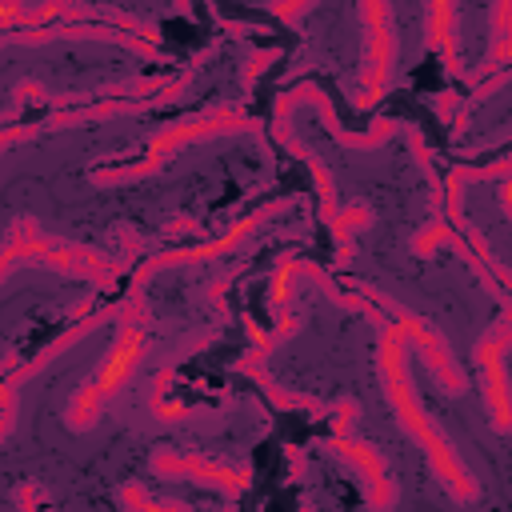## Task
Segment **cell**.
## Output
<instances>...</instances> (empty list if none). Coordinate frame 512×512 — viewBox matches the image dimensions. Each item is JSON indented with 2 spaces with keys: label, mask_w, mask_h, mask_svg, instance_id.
Here are the masks:
<instances>
[{
  "label": "cell",
  "mask_w": 512,
  "mask_h": 512,
  "mask_svg": "<svg viewBox=\"0 0 512 512\" xmlns=\"http://www.w3.org/2000/svg\"><path fill=\"white\" fill-rule=\"evenodd\" d=\"M408 356H412L408 336H404L392 320H384V324H380V344H376L380 392H384L392 416L400 420V428L416 440V448H424V456H428V464H432L440 488H444L456 504H476V500H480V480H476V476L468 472V464L456 456V448H452V440L440 432V424L424 412V404H420V396H416V384H412V364H408Z\"/></svg>",
  "instance_id": "6da1fadb"
},
{
  "label": "cell",
  "mask_w": 512,
  "mask_h": 512,
  "mask_svg": "<svg viewBox=\"0 0 512 512\" xmlns=\"http://www.w3.org/2000/svg\"><path fill=\"white\" fill-rule=\"evenodd\" d=\"M144 348H148V332H144V320H124L120 324V336L116 344L108 348V356L100 360V368L72 392V400L64 404V428L72 432H88L100 412L120 396V388L132 380L136 364L144 360Z\"/></svg>",
  "instance_id": "7a4b0ae2"
},
{
  "label": "cell",
  "mask_w": 512,
  "mask_h": 512,
  "mask_svg": "<svg viewBox=\"0 0 512 512\" xmlns=\"http://www.w3.org/2000/svg\"><path fill=\"white\" fill-rule=\"evenodd\" d=\"M16 260H32V264H44V268H56L64 276H80V280H96V284H116V276L128 272L124 260H108V256H96L88 248H76V244H60L52 236H44L32 220H16L8 228V244H4V272H12Z\"/></svg>",
  "instance_id": "3957f363"
},
{
  "label": "cell",
  "mask_w": 512,
  "mask_h": 512,
  "mask_svg": "<svg viewBox=\"0 0 512 512\" xmlns=\"http://www.w3.org/2000/svg\"><path fill=\"white\" fill-rule=\"evenodd\" d=\"M252 128L248 116L224 108V112H204L196 120H184V124H172V128H160V136H152L148 152L140 164H124V168H96L92 172V184L100 188H112V184H128V180H140L148 172H156L168 156H176L184 144H196V140H208V136H220V132H244Z\"/></svg>",
  "instance_id": "277c9868"
},
{
  "label": "cell",
  "mask_w": 512,
  "mask_h": 512,
  "mask_svg": "<svg viewBox=\"0 0 512 512\" xmlns=\"http://www.w3.org/2000/svg\"><path fill=\"white\" fill-rule=\"evenodd\" d=\"M356 20L364 28V52H360V76H356V108H372L388 80H392V64H396V24H392V8L388 4H360Z\"/></svg>",
  "instance_id": "5b68a950"
},
{
  "label": "cell",
  "mask_w": 512,
  "mask_h": 512,
  "mask_svg": "<svg viewBox=\"0 0 512 512\" xmlns=\"http://www.w3.org/2000/svg\"><path fill=\"white\" fill-rule=\"evenodd\" d=\"M504 352H512V300L500 304L496 324L472 348L476 368H480V396L488 408V424L496 432H512V388L504 376Z\"/></svg>",
  "instance_id": "8992f818"
},
{
  "label": "cell",
  "mask_w": 512,
  "mask_h": 512,
  "mask_svg": "<svg viewBox=\"0 0 512 512\" xmlns=\"http://www.w3.org/2000/svg\"><path fill=\"white\" fill-rule=\"evenodd\" d=\"M336 412H340V416H336V432H332L328 448L352 464V472H356L360 484H364L368 508H372V512H388V508L396 504V484H392V476H388V464H384L380 448H372L368 440H360V436L348 428V420L356 416V404H352V400H340Z\"/></svg>",
  "instance_id": "52a82bcc"
},
{
  "label": "cell",
  "mask_w": 512,
  "mask_h": 512,
  "mask_svg": "<svg viewBox=\"0 0 512 512\" xmlns=\"http://www.w3.org/2000/svg\"><path fill=\"white\" fill-rule=\"evenodd\" d=\"M364 292H368V296H376V300H380V308L396 316L392 324H396V328L408 336V344L416 348V356H420V364L428 368V376H432V380H436L444 392L460 396V392L468 388V380H464V372H460V364H456V356H452L448 340H444V336H440V332H436V328H432L424 316L408 312L404 304H396V300L380 296V292H376V288H368V284H364Z\"/></svg>",
  "instance_id": "ba28073f"
},
{
  "label": "cell",
  "mask_w": 512,
  "mask_h": 512,
  "mask_svg": "<svg viewBox=\"0 0 512 512\" xmlns=\"http://www.w3.org/2000/svg\"><path fill=\"white\" fill-rule=\"evenodd\" d=\"M280 208H288L284 200L280 204H264L256 216H248V220H240L228 236H220V240H212V244H200V248H180V252H164V256H152V260H144L140 268H136V276H132V288H128V304H124V312L132 316V320H144L148 324V312H144V284L156 276V272H164V268H172V264H192V260H208V256H220V252H228V248H236L260 220H268V216H276Z\"/></svg>",
  "instance_id": "9c48e42d"
},
{
  "label": "cell",
  "mask_w": 512,
  "mask_h": 512,
  "mask_svg": "<svg viewBox=\"0 0 512 512\" xmlns=\"http://www.w3.org/2000/svg\"><path fill=\"white\" fill-rule=\"evenodd\" d=\"M148 468L156 476H172V480H192V484H204V488H220L228 496L244 492L248 488V472L240 468H228V464H216L208 456H196V452H176V448H156Z\"/></svg>",
  "instance_id": "30bf717a"
},
{
  "label": "cell",
  "mask_w": 512,
  "mask_h": 512,
  "mask_svg": "<svg viewBox=\"0 0 512 512\" xmlns=\"http://www.w3.org/2000/svg\"><path fill=\"white\" fill-rule=\"evenodd\" d=\"M316 104L320 108V116H324V124H328V132L344 144V148H376V144H384L400 124L396 120H376L368 132H348V128H340V120H336V112H332V100H328V92L316 84V80H304V84H296L292 92H284L280 100H276V120H284L292 108H300V104Z\"/></svg>",
  "instance_id": "8fae6325"
},
{
  "label": "cell",
  "mask_w": 512,
  "mask_h": 512,
  "mask_svg": "<svg viewBox=\"0 0 512 512\" xmlns=\"http://www.w3.org/2000/svg\"><path fill=\"white\" fill-rule=\"evenodd\" d=\"M108 316H112V312H96V316H88V320H76L64 336H56L52 344H44V348H40V352L20 368V372H8V380H4V432H8V428H12V420H16V388H20L24 380H32L36 372H44L60 352H68L76 340H84V336H88L92 328H100Z\"/></svg>",
  "instance_id": "7c38bea8"
},
{
  "label": "cell",
  "mask_w": 512,
  "mask_h": 512,
  "mask_svg": "<svg viewBox=\"0 0 512 512\" xmlns=\"http://www.w3.org/2000/svg\"><path fill=\"white\" fill-rule=\"evenodd\" d=\"M76 40V36H96V40H112V44H128L132 52L156 60L160 48L148 32H124V28H100V24H60V28H32V32H16V40H32V44H44V40Z\"/></svg>",
  "instance_id": "4fadbf2b"
},
{
  "label": "cell",
  "mask_w": 512,
  "mask_h": 512,
  "mask_svg": "<svg viewBox=\"0 0 512 512\" xmlns=\"http://www.w3.org/2000/svg\"><path fill=\"white\" fill-rule=\"evenodd\" d=\"M488 20H492V48H488V60L480 64V72H492V68L512 64V0L496 4L488 12Z\"/></svg>",
  "instance_id": "5bb4252c"
},
{
  "label": "cell",
  "mask_w": 512,
  "mask_h": 512,
  "mask_svg": "<svg viewBox=\"0 0 512 512\" xmlns=\"http://www.w3.org/2000/svg\"><path fill=\"white\" fill-rule=\"evenodd\" d=\"M424 20H428V40H432L436 52L444 56V64L456 68V44H452L456 8H452V4H428V8H424Z\"/></svg>",
  "instance_id": "9a60e30c"
},
{
  "label": "cell",
  "mask_w": 512,
  "mask_h": 512,
  "mask_svg": "<svg viewBox=\"0 0 512 512\" xmlns=\"http://www.w3.org/2000/svg\"><path fill=\"white\" fill-rule=\"evenodd\" d=\"M120 504H124L128 512H196V508H184V504H172V500H152L140 484L120 488Z\"/></svg>",
  "instance_id": "2e32d148"
},
{
  "label": "cell",
  "mask_w": 512,
  "mask_h": 512,
  "mask_svg": "<svg viewBox=\"0 0 512 512\" xmlns=\"http://www.w3.org/2000/svg\"><path fill=\"white\" fill-rule=\"evenodd\" d=\"M20 504H24V512H40V508L32 504V488H20Z\"/></svg>",
  "instance_id": "e0dca14e"
}]
</instances>
